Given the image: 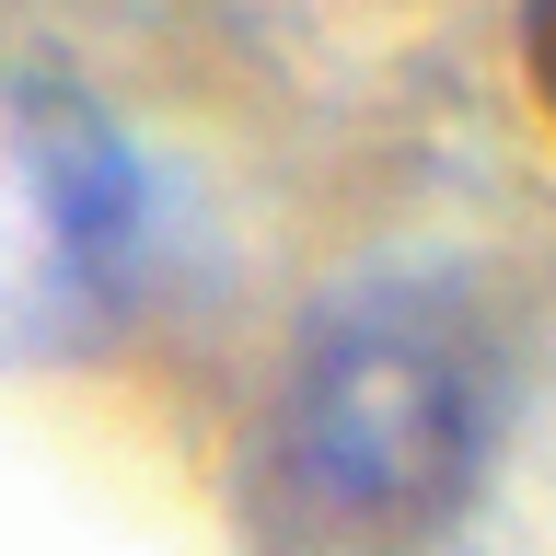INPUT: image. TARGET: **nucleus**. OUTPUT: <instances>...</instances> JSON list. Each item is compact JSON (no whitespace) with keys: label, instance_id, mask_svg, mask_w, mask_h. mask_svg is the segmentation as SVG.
<instances>
[{"label":"nucleus","instance_id":"obj_1","mask_svg":"<svg viewBox=\"0 0 556 556\" xmlns=\"http://www.w3.org/2000/svg\"><path fill=\"white\" fill-rule=\"evenodd\" d=\"M290 486L348 533H429L476 486V359L441 313L359 302L290 371Z\"/></svg>","mask_w":556,"mask_h":556},{"label":"nucleus","instance_id":"obj_2","mask_svg":"<svg viewBox=\"0 0 556 556\" xmlns=\"http://www.w3.org/2000/svg\"><path fill=\"white\" fill-rule=\"evenodd\" d=\"M521 93L556 128V0H521Z\"/></svg>","mask_w":556,"mask_h":556}]
</instances>
